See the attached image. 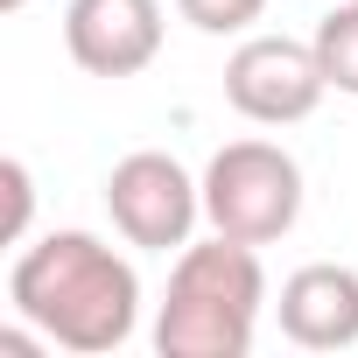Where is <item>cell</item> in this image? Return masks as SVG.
<instances>
[{"label":"cell","mask_w":358,"mask_h":358,"mask_svg":"<svg viewBox=\"0 0 358 358\" xmlns=\"http://www.w3.org/2000/svg\"><path fill=\"white\" fill-rule=\"evenodd\" d=\"M8 302L57 351L99 358V351H120L134 337V323H141V274L99 232H43L36 246L15 253Z\"/></svg>","instance_id":"obj_1"},{"label":"cell","mask_w":358,"mask_h":358,"mask_svg":"<svg viewBox=\"0 0 358 358\" xmlns=\"http://www.w3.org/2000/svg\"><path fill=\"white\" fill-rule=\"evenodd\" d=\"M267 309V267L246 239H197L176 253L169 295L155 309V351L162 358H246Z\"/></svg>","instance_id":"obj_2"},{"label":"cell","mask_w":358,"mask_h":358,"mask_svg":"<svg viewBox=\"0 0 358 358\" xmlns=\"http://www.w3.org/2000/svg\"><path fill=\"white\" fill-rule=\"evenodd\" d=\"M302 218V162L281 141H225L204 169V225L246 246L288 239Z\"/></svg>","instance_id":"obj_3"},{"label":"cell","mask_w":358,"mask_h":358,"mask_svg":"<svg viewBox=\"0 0 358 358\" xmlns=\"http://www.w3.org/2000/svg\"><path fill=\"white\" fill-rule=\"evenodd\" d=\"M106 218L127 246L148 253H183L197 218H204V176H190L162 148H134L106 176Z\"/></svg>","instance_id":"obj_4"},{"label":"cell","mask_w":358,"mask_h":358,"mask_svg":"<svg viewBox=\"0 0 358 358\" xmlns=\"http://www.w3.org/2000/svg\"><path fill=\"white\" fill-rule=\"evenodd\" d=\"M330 78H323V57L316 43H295V36H246L232 57H225V99L239 120L253 127H295L323 106Z\"/></svg>","instance_id":"obj_5"},{"label":"cell","mask_w":358,"mask_h":358,"mask_svg":"<svg viewBox=\"0 0 358 358\" xmlns=\"http://www.w3.org/2000/svg\"><path fill=\"white\" fill-rule=\"evenodd\" d=\"M64 50L85 78H141L162 57V0H71Z\"/></svg>","instance_id":"obj_6"},{"label":"cell","mask_w":358,"mask_h":358,"mask_svg":"<svg viewBox=\"0 0 358 358\" xmlns=\"http://www.w3.org/2000/svg\"><path fill=\"white\" fill-rule=\"evenodd\" d=\"M281 337L302 351H351L358 344V274L344 260H309L281 281Z\"/></svg>","instance_id":"obj_7"},{"label":"cell","mask_w":358,"mask_h":358,"mask_svg":"<svg viewBox=\"0 0 358 358\" xmlns=\"http://www.w3.org/2000/svg\"><path fill=\"white\" fill-rule=\"evenodd\" d=\"M316 57H323V78H330V92H344V99H358V0H344V8H330L323 22H316Z\"/></svg>","instance_id":"obj_8"},{"label":"cell","mask_w":358,"mask_h":358,"mask_svg":"<svg viewBox=\"0 0 358 358\" xmlns=\"http://www.w3.org/2000/svg\"><path fill=\"white\" fill-rule=\"evenodd\" d=\"M176 15H183L197 36H246L267 15V0H176Z\"/></svg>","instance_id":"obj_9"},{"label":"cell","mask_w":358,"mask_h":358,"mask_svg":"<svg viewBox=\"0 0 358 358\" xmlns=\"http://www.w3.org/2000/svg\"><path fill=\"white\" fill-rule=\"evenodd\" d=\"M0 190H8V218H0V239H22L29 232V211H36V176H29V162L22 155H8L0 162Z\"/></svg>","instance_id":"obj_10"},{"label":"cell","mask_w":358,"mask_h":358,"mask_svg":"<svg viewBox=\"0 0 358 358\" xmlns=\"http://www.w3.org/2000/svg\"><path fill=\"white\" fill-rule=\"evenodd\" d=\"M0 8H8V15H22V8H29V0H0Z\"/></svg>","instance_id":"obj_11"}]
</instances>
